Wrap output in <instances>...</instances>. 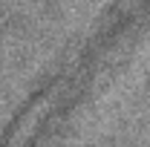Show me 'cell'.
<instances>
[{
  "label": "cell",
  "instance_id": "cell-1",
  "mask_svg": "<svg viewBox=\"0 0 150 147\" xmlns=\"http://www.w3.org/2000/svg\"><path fill=\"white\" fill-rule=\"evenodd\" d=\"M136 0H0V32H43L58 43L121 23Z\"/></svg>",
  "mask_w": 150,
  "mask_h": 147
}]
</instances>
